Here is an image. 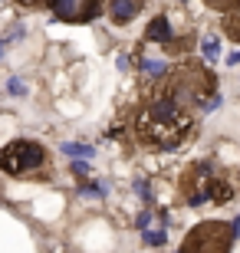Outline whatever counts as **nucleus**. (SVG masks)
<instances>
[{"mask_svg": "<svg viewBox=\"0 0 240 253\" xmlns=\"http://www.w3.org/2000/svg\"><path fill=\"white\" fill-rule=\"evenodd\" d=\"M132 125H135V135L151 148H178L191 135L194 119H191V109L185 102H178L171 92L165 95L158 92L139 109Z\"/></svg>", "mask_w": 240, "mask_h": 253, "instance_id": "1", "label": "nucleus"}, {"mask_svg": "<svg viewBox=\"0 0 240 253\" xmlns=\"http://www.w3.org/2000/svg\"><path fill=\"white\" fill-rule=\"evenodd\" d=\"M47 161H49L47 148L40 141H30V138L10 141L7 148L0 151V171H7L10 178H27L33 171H43Z\"/></svg>", "mask_w": 240, "mask_h": 253, "instance_id": "2", "label": "nucleus"}, {"mask_svg": "<svg viewBox=\"0 0 240 253\" xmlns=\"http://www.w3.org/2000/svg\"><path fill=\"white\" fill-rule=\"evenodd\" d=\"M234 244V230H227L217 220H207V224L194 227L191 234L185 237L181 253H227Z\"/></svg>", "mask_w": 240, "mask_h": 253, "instance_id": "3", "label": "nucleus"}, {"mask_svg": "<svg viewBox=\"0 0 240 253\" xmlns=\"http://www.w3.org/2000/svg\"><path fill=\"white\" fill-rule=\"evenodd\" d=\"M102 0H49V10L56 13V20H66V23H83V20H93L99 13Z\"/></svg>", "mask_w": 240, "mask_h": 253, "instance_id": "4", "label": "nucleus"}, {"mask_svg": "<svg viewBox=\"0 0 240 253\" xmlns=\"http://www.w3.org/2000/svg\"><path fill=\"white\" fill-rule=\"evenodd\" d=\"M142 10V0H109V17L115 23H129Z\"/></svg>", "mask_w": 240, "mask_h": 253, "instance_id": "5", "label": "nucleus"}, {"mask_svg": "<svg viewBox=\"0 0 240 253\" xmlns=\"http://www.w3.org/2000/svg\"><path fill=\"white\" fill-rule=\"evenodd\" d=\"M171 40V23L168 17H155L145 30V43H168Z\"/></svg>", "mask_w": 240, "mask_h": 253, "instance_id": "6", "label": "nucleus"}, {"mask_svg": "<svg viewBox=\"0 0 240 253\" xmlns=\"http://www.w3.org/2000/svg\"><path fill=\"white\" fill-rule=\"evenodd\" d=\"M142 76H145V79H165L168 76V63L165 59H142Z\"/></svg>", "mask_w": 240, "mask_h": 253, "instance_id": "7", "label": "nucleus"}, {"mask_svg": "<svg viewBox=\"0 0 240 253\" xmlns=\"http://www.w3.org/2000/svg\"><path fill=\"white\" fill-rule=\"evenodd\" d=\"M201 49H204V59H217V53H221V40H214V37L201 40Z\"/></svg>", "mask_w": 240, "mask_h": 253, "instance_id": "8", "label": "nucleus"}, {"mask_svg": "<svg viewBox=\"0 0 240 253\" xmlns=\"http://www.w3.org/2000/svg\"><path fill=\"white\" fill-rule=\"evenodd\" d=\"M63 151L73 155V158H79V155H83V158H93V145H73V141H69V145H63Z\"/></svg>", "mask_w": 240, "mask_h": 253, "instance_id": "9", "label": "nucleus"}, {"mask_svg": "<svg viewBox=\"0 0 240 253\" xmlns=\"http://www.w3.org/2000/svg\"><path fill=\"white\" fill-rule=\"evenodd\" d=\"M224 27H227V33H231V37L240 43V10H237V13H227V20H224Z\"/></svg>", "mask_w": 240, "mask_h": 253, "instance_id": "10", "label": "nucleus"}, {"mask_svg": "<svg viewBox=\"0 0 240 253\" xmlns=\"http://www.w3.org/2000/svg\"><path fill=\"white\" fill-rule=\"evenodd\" d=\"M207 3H214V7L224 10V13H237L240 10V0H207Z\"/></svg>", "mask_w": 240, "mask_h": 253, "instance_id": "11", "label": "nucleus"}, {"mask_svg": "<svg viewBox=\"0 0 240 253\" xmlns=\"http://www.w3.org/2000/svg\"><path fill=\"white\" fill-rule=\"evenodd\" d=\"M145 244L148 247H165V230H145Z\"/></svg>", "mask_w": 240, "mask_h": 253, "instance_id": "12", "label": "nucleus"}, {"mask_svg": "<svg viewBox=\"0 0 240 253\" xmlns=\"http://www.w3.org/2000/svg\"><path fill=\"white\" fill-rule=\"evenodd\" d=\"M69 171H73V174H79V178H89V171H93V168H89L86 161H73V168H69Z\"/></svg>", "mask_w": 240, "mask_h": 253, "instance_id": "13", "label": "nucleus"}, {"mask_svg": "<svg viewBox=\"0 0 240 253\" xmlns=\"http://www.w3.org/2000/svg\"><path fill=\"white\" fill-rule=\"evenodd\" d=\"M10 95H23V83L20 79H10Z\"/></svg>", "mask_w": 240, "mask_h": 253, "instance_id": "14", "label": "nucleus"}, {"mask_svg": "<svg viewBox=\"0 0 240 253\" xmlns=\"http://www.w3.org/2000/svg\"><path fill=\"white\" fill-rule=\"evenodd\" d=\"M227 66H240V49H237V53H231V56H227Z\"/></svg>", "mask_w": 240, "mask_h": 253, "instance_id": "15", "label": "nucleus"}, {"mask_svg": "<svg viewBox=\"0 0 240 253\" xmlns=\"http://www.w3.org/2000/svg\"><path fill=\"white\" fill-rule=\"evenodd\" d=\"M139 230H148V214H139Z\"/></svg>", "mask_w": 240, "mask_h": 253, "instance_id": "16", "label": "nucleus"}, {"mask_svg": "<svg viewBox=\"0 0 240 253\" xmlns=\"http://www.w3.org/2000/svg\"><path fill=\"white\" fill-rule=\"evenodd\" d=\"M20 3H23V7H40L43 0H20Z\"/></svg>", "mask_w": 240, "mask_h": 253, "instance_id": "17", "label": "nucleus"}, {"mask_svg": "<svg viewBox=\"0 0 240 253\" xmlns=\"http://www.w3.org/2000/svg\"><path fill=\"white\" fill-rule=\"evenodd\" d=\"M234 234H240V217H237V220H234Z\"/></svg>", "mask_w": 240, "mask_h": 253, "instance_id": "18", "label": "nucleus"}, {"mask_svg": "<svg viewBox=\"0 0 240 253\" xmlns=\"http://www.w3.org/2000/svg\"><path fill=\"white\" fill-rule=\"evenodd\" d=\"M0 53H3V40H0Z\"/></svg>", "mask_w": 240, "mask_h": 253, "instance_id": "19", "label": "nucleus"}]
</instances>
